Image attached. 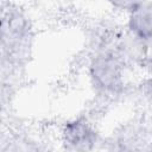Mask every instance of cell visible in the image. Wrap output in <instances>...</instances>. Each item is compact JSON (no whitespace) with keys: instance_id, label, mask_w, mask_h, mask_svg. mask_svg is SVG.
<instances>
[{"instance_id":"3957f363","label":"cell","mask_w":152,"mask_h":152,"mask_svg":"<svg viewBox=\"0 0 152 152\" xmlns=\"http://www.w3.org/2000/svg\"><path fill=\"white\" fill-rule=\"evenodd\" d=\"M62 138L68 148L89 150L96 142V132L86 120L75 119L64 125Z\"/></svg>"},{"instance_id":"277c9868","label":"cell","mask_w":152,"mask_h":152,"mask_svg":"<svg viewBox=\"0 0 152 152\" xmlns=\"http://www.w3.org/2000/svg\"><path fill=\"white\" fill-rule=\"evenodd\" d=\"M127 27L129 34L150 44L152 36V10L150 0L144 1L128 12Z\"/></svg>"},{"instance_id":"7a4b0ae2","label":"cell","mask_w":152,"mask_h":152,"mask_svg":"<svg viewBox=\"0 0 152 152\" xmlns=\"http://www.w3.org/2000/svg\"><path fill=\"white\" fill-rule=\"evenodd\" d=\"M27 34L28 24L20 12H10L0 21V42L7 50L17 51L21 48Z\"/></svg>"},{"instance_id":"6da1fadb","label":"cell","mask_w":152,"mask_h":152,"mask_svg":"<svg viewBox=\"0 0 152 152\" xmlns=\"http://www.w3.org/2000/svg\"><path fill=\"white\" fill-rule=\"evenodd\" d=\"M125 59L118 52L103 51L90 62L89 74L93 83L103 93L116 94L124 87Z\"/></svg>"},{"instance_id":"5b68a950","label":"cell","mask_w":152,"mask_h":152,"mask_svg":"<svg viewBox=\"0 0 152 152\" xmlns=\"http://www.w3.org/2000/svg\"><path fill=\"white\" fill-rule=\"evenodd\" d=\"M108 1L115 8L127 11V13H128L129 11H132L133 8H135L137 6H139L140 4H142L146 0H108Z\"/></svg>"}]
</instances>
